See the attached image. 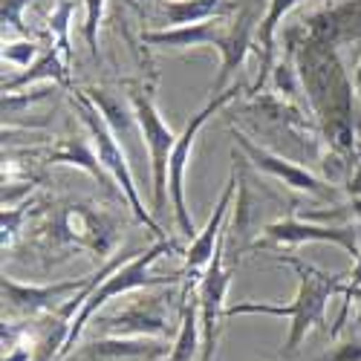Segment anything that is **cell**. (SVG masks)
I'll use <instances>...</instances> for the list:
<instances>
[{
  "label": "cell",
  "instance_id": "10",
  "mask_svg": "<svg viewBox=\"0 0 361 361\" xmlns=\"http://www.w3.org/2000/svg\"><path fill=\"white\" fill-rule=\"evenodd\" d=\"M90 278H75V281H61L49 286H32V283H18L15 278H4V300L12 312L20 315H49L67 300V295H75L78 289L87 286Z\"/></svg>",
  "mask_w": 361,
  "mask_h": 361
},
{
  "label": "cell",
  "instance_id": "2",
  "mask_svg": "<svg viewBox=\"0 0 361 361\" xmlns=\"http://www.w3.org/2000/svg\"><path fill=\"white\" fill-rule=\"evenodd\" d=\"M275 260L292 266L295 275H298V295H295L292 304H286V307H278V304H234V307L226 310V318H234V315H278V318H289L292 326H289V338L283 344V358H292L298 353V347L304 344L310 329L324 324V312H326L329 298L341 289L347 275L321 272V269H315L312 263H304L295 255H275Z\"/></svg>",
  "mask_w": 361,
  "mask_h": 361
},
{
  "label": "cell",
  "instance_id": "9",
  "mask_svg": "<svg viewBox=\"0 0 361 361\" xmlns=\"http://www.w3.org/2000/svg\"><path fill=\"white\" fill-rule=\"evenodd\" d=\"M231 136H234L237 147L252 159V165H255L257 171L275 176L278 183H283V185H289V188H295V191H307V194H315V197H329V188L321 183L315 173H310L307 168H300V165H295V162H289V159L272 154V150L255 145L249 136H243L237 128H231Z\"/></svg>",
  "mask_w": 361,
  "mask_h": 361
},
{
  "label": "cell",
  "instance_id": "7",
  "mask_svg": "<svg viewBox=\"0 0 361 361\" xmlns=\"http://www.w3.org/2000/svg\"><path fill=\"white\" fill-rule=\"evenodd\" d=\"M223 252H226V228H223V240L217 246V255L212 257V263L205 266V272L200 275L197 283V300H200V324H202V353L200 361H212L217 353V341H220V329H223V318H226V292L231 283V269L223 266Z\"/></svg>",
  "mask_w": 361,
  "mask_h": 361
},
{
  "label": "cell",
  "instance_id": "3",
  "mask_svg": "<svg viewBox=\"0 0 361 361\" xmlns=\"http://www.w3.org/2000/svg\"><path fill=\"white\" fill-rule=\"evenodd\" d=\"M168 252H176V243H171V240L165 237H159L154 246H147L145 252H139V255H133L125 266H118L116 272H110L93 292H90V298L84 300V307L78 310V315L73 318V326H70V338H67V344H64V353H61V358H67V355H73V350H75V344H78V338H81V333H84V326H87V321L93 318L110 298H118V295H125V292H133V289H142V286H168V283H176L183 275H162V278H150L147 275V269L154 266L162 255H168Z\"/></svg>",
  "mask_w": 361,
  "mask_h": 361
},
{
  "label": "cell",
  "instance_id": "11",
  "mask_svg": "<svg viewBox=\"0 0 361 361\" xmlns=\"http://www.w3.org/2000/svg\"><path fill=\"white\" fill-rule=\"evenodd\" d=\"M257 9L255 6H246L234 15V20H228V35L220 47V75L214 81V96H220L223 90H228V81L234 78V73L243 67L246 55L252 49V44L257 41Z\"/></svg>",
  "mask_w": 361,
  "mask_h": 361
},
{
  "label": "cell",
  "instance_id": "24",
  "mask_svg": "<svg viewBox=\"0 0 361 361\" xmlns=\"http://www.w3.org/2000/svg\"><path fill=\"white\" fill-rule=\"evenodd\" d=\"M38 58V44L35 41H20V44H6L4 47V61L18 64V67H29V61Z\"/></svg>",
  "mask_w": 361,
  "mask_h": 361
},
{
  "label": "cell",
  "instance_id": "25",
  "mask_svg": "<svg viewBox=\"0 0 361 361\" xmlns=\"http://www.w3.org/2000/svg\"><path fill=\"white\" fill-rule=\"evenodd\" d=\"M23 217H26V208H4V249L15 243Z\"/></svg>",
  "mask_w": 361,
  "mask_h": 361
},
{
  "label": "cell",
  "instance_id": "26",
  "mask_svg": "<svg viewBox=\"0 0 361 361\" xmlns=\"http://www.w3.org/2000/svg\"><path fill=\"white\" fill-rule=\"evenodd\" d=\"M318 361H361V341L355 338H350V341H344L341 347H336V353H326L324 358H318Z\"/></svg>",
  "mask_w": 361,
  "mask_h": 361
},
{
  "label": "cell",
  "instance_id": "5",
  "mask_svg": "<svg viewBox=\"0 0 361 361\" xmlns=\"http://www.w3.org/2000/svg\"><path fill=\"white\" fill-rule=\"evenodd\" d=\"M128 102L136 113V122H139V136L150 154V173H154V212L165 214L168 212V159H171V150L176 145L173 130L165 125V118L150 96V90L142 84H130V93Z\"/></svg>",
  "mask_w": 361,
  "mask_h": 361
},
{
  "label": "cell",
  "instance_id": "8",
  "mask_svg": "<svg viewBox=\"0 0 361 361\" xmlns=\"http://www.w3.org/2000/svg\"><path fill=\"white\" fill-rule=\"evenodd\" d=\"M295 243H336L344 252L353 255V260L361 257L358 246V234L353 226H312V223H300L292 214L283 220H275L263 228V240L252 246L257 249H272V246H295Z\"/></svg>",
  "mask_w": 361,
  "mask_h": 361
},
{
  "label": "cell",
  "instance_id": "27",
  "mask_svg": "<svg viewBox=\"0 0 361 361\" xmlns=\"http://www.w3.org/2000/svg\"><path fill=\"white\" fill-rule=\"evenodd\" d=\"M29 4V0H4V23H12L18 32H23V23H20V9Z\"/></svg>",
  "mask_w": 361,
  "mask_h": 361
},
{
  "label": "cell",
  "instance_id": "20",
  "mask_svg": "<svg viewBox=\"0 0 361 361\" xmlns=\"http://www.w3.org/2000/svg\"><path fill=\"white\" fill-rule=\"evenodd\" d=\"M47 159L55 162V165H78L90 176H96L102 185H107V176L110 173L99 162V154H96V147H93V142H90V139H78V136L75 139H64L55 150H49Z\"/></svg>",
  "mask_w": 361,
  "mask_h": 361
},
{
  "label": "cell",
  "instance_id": "29",
  "mask_svg": "<svg viewBox=\"0 0 361 361\" xmlns=\"http://www.w3.org/2000/svg\"><path fill=\"white\" fill-rule=\"evenodd\" d=\"M355 90L361 93V64H358V70H355Z\"/></svg>",
  "mask_w": 361,
  "mask_h": 361
},
{
  "label": "cell",
  "instance_id": "17",
  "mask_svg": "<svg viewBox=\"0 0 361 361\" xmlns=\"http://www.w3.org/2000/svg\"><path fill=\"white\" fill-rule=\"evenodd\" d=\"M191 286H185L183 310H179V329L165 361H194L202 353V324H200V300L191 298Z\"/></svg>",
  "mask_w": 361,
  "mask_h": 361
},
{
  "label": "cell",
  "instance_id": "16",
  "mask_svg": "<svg viewBox=\"0 0 361 361\" xmlns=\"http://www.w3.org/2000/svg\"><path fill=\"white\" fill-rule=\"evenodd\" d=\"M168 353H171V347L150 341L145 336H133V338L110 336V338H99V341L78 347L75 361H130V358L154 361V358H165Z\"/></svg>",
  "mask_w": 361,
  "mask_h": 361
},
{
  "label": "cell",
  "instance_id": "1",
  "mask_svg": "<svg viewBox=\"0 0 361 361\" xmlns=\"http://www.w3.org/2000/svg\"><path fill=\"white\" fill-rule=\"evenodd\" d=\"M298 78L304 84L312 113L318 118L321 136L329 147V157L336 159V171L347 168L355 145L353 128V81L347 78L338 52L333 44L307 38L300 44L298 58Z\"/></svg>",
  "mask_w": 361,
  "mask_h": 361
},
{
  "label": "cell",
  "instance_id": "19",
  "mask_svg": "<svg viewBox=\"0 0 361 361\" xmlns=\"http://www.w3.org/2000/svg\"><path fill=\"white\" fill-rule=\"evenodd\" d=\"M300 0H269L266 6V15L260 18V26H257V44H260V75L252 87V93H260L266 87L269 75H272V67H275V32H278V23L283 20V15L298 6Z\"/></svg>",
  "mask_w": 361,
  "mask_h": 361
},
{
  "label": "cell",
  "instance_id": "15",
  "mask_svg": "<svg viewBox=\"0 0 361 361\" xmlns=\"http://www.w3.org/2000/svg\"><path fill=\"white\" fill-rule=\"evenodd\" d=\"M102 329L110 336H168V318H165V310L159 304V298H150L147 304L139 300V304L122 310V312H113V315H104L102 321Z\"/></svg>",
  "mask_w": 361,
  "mask_h": 361
},
{
  "label": "cell",
  "instance_id": "18",
  "mask_svg": "<svg viewBox=\"0 0 361 361\" xmlns=\"http://www.w3.org/2000/svg\"><path fill=\"white\" fill-rule=\"evenodd\" d=\"M226 9H231L226 0H157V23L162 29L202 23L217 18Z\"/></svg>",
  "mask_w": 361,
  "mask_h": 361
},
{
  "label": "cell",
  "instance_id": "4",
  "mask_svg": "<svg viewBox=\"0 0 361 361\" xmlns=\"http://www.w3.org/2000/svg\"><path fill=\"white\" fill-rule=\"evenodd\" d=\"M73 104H75V110H78V116H81V122H84V128H87L90 142H93V147H96L99 162L104 165V171L110 173V179H113L116 185H118V191H122V197L130 202V208H133L136 220H139V223H145V226H147L150 231H154L157 237H162V240H165V234H162L159 223H157L154 217H150V214L145 212L142 197H139L136 183H133V173H130V162H128V157H125L122 145H118L116 133L110 130L107 118H104V116H102V110L96 107V102L90 99L87 93H75V96H73Z\"/></svg>",
  "mask_w": 361,
  "mask_h": 361
},
{
  "label": "cell",
  "instance_id": "6",
  "mask_svg": "<svg viewBox=\"0 0 361 361\" xmlns=\"http://www.w3.org/2000/svg\"><path fill=\"white\" fill-rule=\"evenodd\" d=\"M237 93H243L240 84H231L228 90H223L220 96H214L208 102L200 113L191 116V122L185 125V130L176 136V145L171 150V159H168V191H171V208H173V217H176V226H179V234L194 240L197 237V228L191 223V214H188V205H185V168H188V159H191V147H194V139L197 133L205 128V122L212 118L214 113H220L228 102L237 99Z\"/></svg>",
  "mask_w": 361,
  "mask_h": 361
},
{
  "label": "cell",
  "instance_id": "13",
  "mask_svg": "<svg viewBox=\"0 0 361 361\" xmlns=\"http://www.w3.org/2000/svg\"><path fill=\"white\" fill-rule=\"evenodd\" d=\"M234 188H237V171H231L228 183H226V188H223V194H220V202H217V208H214V214L208 217V223H205L202 231H197V237L191 240V246H188V252H185V269H183V275H185L188 281L197 278L202 269L212 263V257L217 255V246H220V240H223V220H226L228 208H231Z\"/></svg>",
  "mask_w": 361,
  "mask_h": 361
},
{
  "label": "cell",
  "instance_id": "14",
  "mask_svg": "<svg viewBox=\"0 0 361 361\" xmlns=\"http://www.w3.org/2000/svg\"><path fill=\"white\" fill-rule=\"evenodd\" d=\"M228 35V23L223 20H202L188 26H168V29H147L142 32V41L159 49H191V47H223Z\"/></svg>",
  "mask_w": 361,
  "mask_h": 361
},
{
  "label": "cell",
  "instance_id": "21",
  "mask_svg": "<svg viewBox=\"0 0 361 361\" xmlns=\"http://www.w3.org/2000/svg\"><path fill=\"white\" fill-rule=\"evenodd\" d=\"M67 70H70V67H67V61L61 58V52L52 47L29 73H23V75H18V78H12V81H4V93L9 96V93H15L18 87H23V84H29V81H38V78H52V81H58V84H70Z\"/></svg>",
  "mask_w": 361,
  "mask_h": 361
},
{
  "label": "cell",
  "instance_id": "28",
  "mask_svg": "<svg viewBox=\"0 0 361 361\" xmlns=\"http://www.w3.org/2000/svg\"><path fill=\"white\" fill-rule=\"evenodd\" d=\"M355 289H361V257L355 260V269H353V275H350V286L344 289V298H350Z\"/></svg>",
  "mask_w": 361,
  "mask_h": 361
},
{
  "label": "cell",
  "instance_id": "23",
  "mask_svg": "<svg viewBox=\"0 0 361 361\" xmlns=\"http://www.w3.org/2000/svg\"><path fill=\"white\" fill-rule=\"evenodd\" d=\"M87 4V18H84V35H87V47L93 49V55L99 58V20L104 12V0H84Z\"/></svg>",
  "mask_w": 361,
  "mask_h": 361
},
{
  "label": "cell",
  "instance_id": "12",
  "mask_svg": "<svg viewBox=\"0 0 361 361\" xmlns=\"http://www.w3.org/2000/svg\"><path fill=\"white\" fill-rule=\"evenodd\" d=\"M61 237L102 257L116 243V228L102 212H93L90 205H70L61 217Z\"/></svg>",
  "mask_w": 361,
  "mask_h": 361
},
{
  "label": "cell",
  "instance_id": "22",
  "mask_svg": "<svg viewBox=\"0 0 361 361\" xmlns=\"http://www.w3.org/2000/svg\"><path fill=\"white\" fill-rule=\"evenodd\" d=\"M70 15H73V0H64L61 6H58L49 18V29H52V47L61 52V58L67 61H73V49H70Z\"/></svg>",
  "mask_w": 361,
  "mask_h": 361
}]
</instances>
